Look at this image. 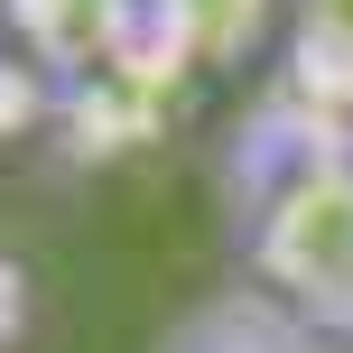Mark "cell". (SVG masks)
Instances as JSON below:
<instances>
[{
    "label": "cell",
    "mask_w": 353,
    "mask_h": 353,
    "mask_svg": "<svg viewBox=\"0 0 353 353\" xmlns=\"http://www.w3.org/2000/svg\"><path fill=\"white\" fill-rule=\"evenodd\" d=\"M242 261L307 335L353 344V149H307L242 223Z\"/></svg>",
    "instance_id": "cell-1"
},
{
    "label": "cell",
    "mask_w": 353,
    "mask_h": 353,
    "mask_svg": "<svg viewBox=\"0 0 353 353\" xmlns=\"http://www.w3.org/2000/svg\"><path fill=\"white\" fill-rule=\"evenodd\" d=\"M0 19L47 74H93L130 47L140 0H0Z\"/></svg>",
    "instance_id": "cell-2"
},
{
    "label": "cell",
    "mask_w": 353,
    "mask_h": 353,
    "mask_svg": "<svg viewBox=\"0 0 353 353\" xmlns=\"http://www.w3.org/2000/svg\"><path fill=\"white\" fill-rule=\"evenodd\" d=\"M288 84L353 121V0H288Z\"/></svg>",
    "instance_id": "cell-3"
},
{
    "label": "cell",
    "mask_w": 353,
    "mask_h": 353,
    "mask_svg": "<svg viewBox=\"0 0 353 353\" xmlns=\"http://www.w3.org/2000/svg\"><path fill=\"white\" fill-rule=\"evenodd\" d=\"M28 335V270H19V251L0 242V353Z\"/></svg>",
    "instance_id": "cell-4"
}]
</instances>
